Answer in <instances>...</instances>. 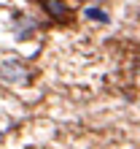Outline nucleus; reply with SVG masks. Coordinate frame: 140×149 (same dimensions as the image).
<instances>
[{
	"label": "nucleus",
	"mask_w": 140,
	"mask_h": 149,
	"mask_svg": "<svg viewBox=\"0 0 140 149\" xmlns=\"http://www.w3.org/2000/svg\"><path fill=\"white\" fill-rule=\"evenodd\" d=\"M0 79L3 81H11V84H24L30 79V71L19 60H3L0 63Z\"/></svg>",
	"instance_id": "nucleus-1"
},
{
	"label": "nucleus",
	"mask_w": 140,
	"mask_h": 149,
	"mask_svg": "<svg viewBox=\"0 0 140 149\" xmlns=\"http://www.w3.org/2000/svg\"><path fill=\"white\" fill-rule=\"evenodd\" d=\"M84 16H86V19H94V22H102V24L108 22V14H105V11H100V8H92V6L84 11Z\"/></svg>",
	"instance_id": "nucleus-4"
},
{
	"label": "nucleus",
	"mask_w": 140,
	"mask_h": 149,
	"mask_svg": "<svg viewBox=\"0 0 140 149\" xmlns=\"http://www.w3.org/2000/svg\"><path fill=\"white\" fill-rule=\"evenodd\" d=\"M35 27H38V24H35L32 19L16 14V19H14V33H16V38H19V41H24V38H27V33H32Z\"/></svg>",
	"instance_id": "nucleus-2"
},
{
	"label": "nucleus",
	"mask_w": 140,
	"mask_h": 149,
	"mask_svg": "<svg viewBox=\"0 0 140 149\" xmlns=\"http://www.w3.org/2000/svg\"><path fill=\"white\" fill-rule=\"evenodd\" d=\"M43 8L51 14V16H57V19H62V16H67V6L62 3V0H40Z\"/></svg>",
	"instance_id": "nucleus-3"
}]
</instances>
